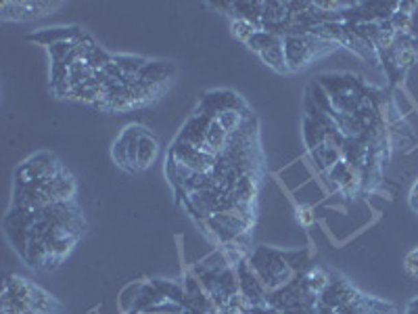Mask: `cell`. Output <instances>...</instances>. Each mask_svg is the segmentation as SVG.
Here are the masks:
<instances>
[{
	"label": "cell",
	"mask_w": 418,
	"mask_h": 314,
	"mask_svg": "<svg viewBox=\"0 0 418 314\" xmlns=\"http://www.w3.org/2000/svg\"><path fill=\"white\" fill-rule=\"evenodd\" d=\"M337 49V43L324 40V38L302 32V34H288L284 36V59L288 71H304L312 65L318 57H324L326 53Z\"/></svg>",
	"instance_id": "1"
},
{
	"label": "cell",
	"mask_w": 418,
	"mask_h": 314,
	"mask_svg": "<svg viewBox=\"0 0 418 314\" xmlns=\"http://www.w3.org/2000/svg\"><path fill=\"white\" fill-rule=\"evenodd\" d=\"M247 47L276 73H288L284 59V36L268 29H258L256 36L247 43Z\"/></svg>",
	"instance_id": "2"
},
{
	"label": "cell",
	"mask_w": 418,
	"mask_h": 314,
	"mask_svg": "<svg viewBox=\"0 0 418 314\" xmlns=\"http://www.w3.org/2000/svg\"><path fill=\"white\" fill-rule=\"evenodd\" d=\"M170 157H172L174 164L184 166V168L199 172V174H212L216 170V164H218V157L209 155L197 147H190L186 143H180V141L174 143Z\"/></svg>",
	"instance_id": "3"
},
{
	"label": "cell",
	"mask_w": 418,
	"mask_h": 314,
	"mask_svg": "<svg viewBox=\"0 0 418 314\" xmlns=\"http://www.w3.org/2000/svg\"><path fill=\"white\" fill-rule=\"evenodd\" d=\"M63 168L59 166V162L51 153H40L36 157H29L27 162L21 164V168L17 170V182L19 184H34L38 180L51 178L55 174H59Z\"/></svg>",
	"instance_id": "4"
},
{
	"label": "cell",
	"mask_w": 418,
	"mask_h": 314,
	"mask_svg": "<svg viewBox=\"0 0 418 314\" xmlns=\"http://www.w3.org/2000/svg\"><path fill=\"white\" fill-rule=\"evenodd\" d=\"M61 7V3H27V0H21V3H3L0 9H3V21H32L38 17L51 15L53 11H57Z\"/></svg>",
	"instance_id": "5"
},
{
	"label": "cell",
	"mask_w": 418,
	"mask_h": 314,
	"mask_svg": "<svg viewBox=\"0 0 418 314\" xmlns=\"http://www.w3.org/2000/svg\"><path fill=\"white\" fill-rule=\"evenodd\" d=\"M174 75H176L174 63H170V61H149L143 67L138 80L149 82V84H157V86H167V82H170Z\"/></svg>",
	"instance_id": "6"
},
{
	"label": "cell",
	"mask_w": 418,
	"mask_h": 314,
	"mask_svg": "<svg viewBox=\"0 0 418 314\" xmlns=\"http://www.w3.org/2000/svg\"><path fill=\"white\" fill-rule=\"evenodd\" d=\"M159 155V141L145 128L138 136V151H136V170L143 172L151 168Z\"/></svg>",
	"instance_id": "7"
},
{
	"label": "cell",
	"mask_w": 418,
	"mask_h": 314,
	"mask_svg": "<svg viewBox=\"0 0 418 314\" xmlns=\"http://www.w3.org/2000/svg\"><path fill=\"white\" fill-rule=\"evenodd\" d=\"M82 32L77 27H53V29H42L38 34H32L29 36V40L34 43H40V45H45V47H55L59 43H71L75 40V38L79 36Z\"/></svg>",
	"instance_id": "8"
},
{
	"label": "cell",
	"mask_w": 418,
	"mask_h": 314,
	"mask_svg": "<svg viewBox=\"0 0 418 314\" xmlns=\"http://www.w3.org/2000/svg\"><path fill=\"white\" fill-rule=\"evenodd\" d=\"M258 29H260V25L256 21H249V19H243V17H234L232 23H230L232 36L236 38L238 43H243V45H247L251 38L256 36Z\"/></svg>",
	"instance_id": "9"
},
{
	"label": "cell",
	"mask_w": 418,
	"mask_h": 314,
	"mask_svg": "<svg viewBox=\"0 0 418 314\" xmlns=\"http://www.w3.org/2000/svg\"><path fill=\"white\" fill-rule=\"evenodd\" d=\"M404 270H406L408 277L418 279V247H414L412 252L406 254V258H404Z\"/></svg>",
	"instance_id": "10"
},
{
	"label": "cell",
	"mask_w": 418,
	"mask_h": 314,
	"mask_svg": "<svg viewBox=\"0 0 418 314\" xmlns=\"http://www.w3.org/2000/svg\"><path fill=\"white\" fill-rule=\"evenodd\" d=\"M297 220H299L304 226H312V224L316 222V216H314V212H312L310 208L297 206Z\"/></svg>",
	"instance_id": "11"
},
{
	"label": "cell",
	"mask_w": 418,
	"mask_h": 314,
	"mask_svg": "<svg viewBox=\"0 0 418 314\" xmlns=\"http://www.w3.org/2000/svg\"><path fill=\"white\" fill-rule=\"evenodd\" d=\"M406 314H418V300H412V302L408 304V310H406Z\"/></svg>",
	"instance_id": "12"
}]
</instances>
